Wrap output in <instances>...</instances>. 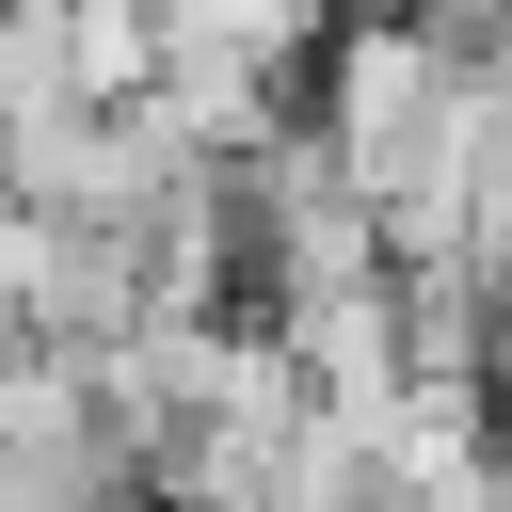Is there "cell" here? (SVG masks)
<instances>
[{
  "label": "cell",
  "mask_w": 512,
  "mask_h": 512,
  "mask_svg": "<svg viewBox=\"0 0 512 512\" xmlns=\"http://www.w3.org/2000/svg\"><path fill=\"white\" fill-rule=\"evenodd\" d=\"M432 32H464V48H512V0H416Z\"/></svg>",
  "instance_id": "7a4b0ae2"
},
{
  "label": "cell",
  "mask_w": 512,
  "mask_h": 512,
  "mask_svg": "<svg viewBox=\"0 0 512 512\" xmlns=\"http://www.w3.org/2000/svg\"><path fill=\"white\" fill-rule=\"evenodd\" d=\"M304 128L336 144V176L384 208V256H448L480 240V128L496 80L464 32H432L416 0H352L304 64Z\"/></svg>",
  "instance_id": "6da1fadb"
}]
</instances>
